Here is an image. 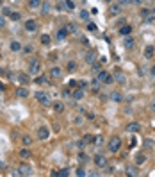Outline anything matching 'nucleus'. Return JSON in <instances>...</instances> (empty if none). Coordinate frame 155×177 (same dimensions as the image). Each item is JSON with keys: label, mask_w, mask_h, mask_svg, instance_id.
<instances>
[{"label": "nucleus", "mask_w": 155, "mask_h": 177, "mask_svg": "<svg viewBox=\"0 0 155 177\" xmlns=\"http://www.w3.org/2000/svg\"><path fill=\"white\" fill-rule=\"evenodd\" d=\"M18 81L22 82V84H29V75L27 74H20L18 75Z\"/></svg>", "instance_id": "obj_29"}, {"label": "nucleus", "mask_w": 155, "mask_h": 177, "mask_svg": "<svg viewBox=\"0 0 155 177\" xmlns=\"http://www.w3.org/2000/svg\"><path fill=\"white\" fill-rule=\"evenodd\" d=\"M95 61H96V54H95V52H87V54H86V63H89V65H93V63H95Z\"/></svg>", "instance_id": "obj_18"}, {"label": "nucleus", "mask_w": 155, "mask_h": 177, "mask_svg": "<svg viewBox=\"0 0 155 177\" xmlns=\"http://www.w3.org/2000/svg\"><path fill=\"white\" fill-rule=\"evenodd\" d=\"M79 16H80V20H87V18H89V11H86V9H82Z\"/></svg>", "instance_id": "obj_38"}, {"label": "nucleus", "mask_w": 155, "mask_h": 177, "mask_svg": "<svg viewBox=\"0 0 155 177\" xmlns=\"http://www.w3.org/2000/svg\"><path fill=\"white\" fill-rule=\"evenodd\" d=\"M144 145H146L148 149H150V147H153V143H152V140H146V141H144Z\"/></svg>", "instance_id": "obj_52"}, {"label": "nucleus", "mask_w": 155, "mask_h": 177, "mask_svg": "<svg viewBox=\"0 0 155 177\" xmlns=\"http://www.w3.org/2000/svg\"><path fill=\"white\" fill-rule=\"evenodd\" d=\"M16 97H20V98L29 97V90H27V88H18V90H16Z\"/></svg>", "instance_id": "obj_19"}, {"label": "nucleus", "mask_w": 155, "mask_h": 177, "mask_svg": "<svg viewBox=\"0 0 155 177\" xmlns=\"http://www.w3.org/2000/svg\"><path fill=\"white\" fill-rule=\"evenodd\" d=\"M30 156H32V154H30V150H27V149H22V150H20V158H22V159H29Z\"/></svg>", "instance_id": "obj_27"}, {"label": "nucleus", "mask_w": 155, "mask_h": 177, "mask_svg": "<svg viewBox=\"0 0 155 177\" xmlns=\"http://www.w3.org/2000/svg\"><path fill=\"white\" fill-rule=\"evenodd\" d=\"M9 18H11V20H14V22H18V20L22 18V14H20V13H16V11H11V14H9Z\"/></svg>", "instance_id": "obj_33"}, {"label": "nucleus", "mask_w": 155, "mask_h": 177, "mask_svg": "<svg viewBox=\"0 0 155 177\" xmlns=\"http://www.w3.org/2000/svg\"><path fill=\"white\" fill-rule=\"evenodd\" d=\"M71 97H73L75 100H82L86 97V90H82V88H75L73 93H71Z\"/></svg>", "instance_id": "obj_9"}, {"label": "nucleus", "mask_w": 155, "mask_h": 177, "mask_svg": "<svg viewBox=\"0 0 155 177\" xmlns=\"http://www.w3.org/2000/svg\"><path fill=\"white\" fill-rule=\"evenodd\" d=\"M79 161H80V163H87V161H89V156L84 154V152H80V154H79Z\"/></svg>", "instance_id": "obj_32"}, {"label": "nucleus", "mask_w": 155, "mask_h": 177, "mask_svg": "<svg viewBox=\"0 0 155 177\" xmlns=\"http://www.w3.org/2000/svg\"><path fill=\"white\" fill-rule=\"evenodd\" d=\"M123 45H125V48H128V50H132L134 48V45H136V43H134V38L128 34V36H125V39H123Z\"/></svg>", "instance_id": "obj_12"}, {"label": "nucleus", "mask_w": 155, "mask_h": 177, "mask_svg": "<svg viewBox=\"0 0 155 177\" xmlns=\"http://www.w3.org/2000/svg\"><path fill=\"white\" fill-rule=\"evenodd\" d=\"M87 30H91V32H95V30H96V25L89 22V23H87Z\"/></svg>", "instance_id": "obj_46"}, {"label": "nucleus", "mask_w": 155, "mask_h": 177, "mask_svg": "<svg viewBox=\"0 0 155 177\" xmlns=\"http://www.w3.org/2000/svg\"><path fill=\"white\" fill-rule=\"evenodd\" d=\"M39 6H41V0H29V7L30 9H36Z\"/></svg>", "instance_id": "obj_30"}, {"label": "nucleus", "mask_w": 155, "mask_h": 177, "mask_svg": "<svg viewBox=\"0 0 155 177\" xmlns=\"http://www.w3.org/2000/svg\"><path fill=\"white\" fill-rule=\"evenodd\" d=\"M102 70V66H100V63H96V61H95V63H93V72H95V74H98V72Z\"/></svg>", "instance_id": "obj_41"}, {"label": "nucleus", "mask_w": 155, "mask_h": 177, "mask_svg": "<svg viewBox=\"0 0 155 177\" xmlns=\"http://www.w3.org/2000/svg\"><path fill=\"white\" fill-rule=\"evenodd\" d=\"M64 6H66V9H70V11H73V9H75V2H73V0H64Z\"/></svg>", "instance_id": "obj_31"}, {"label": "nucleus", "mask_w": 155, "mask_h": 177, "mask_svg": "<svg viewBox=\"0 0 155 177\" xmlns=\"http://www.w3.org/2000/svg\"><path fill=\"white\" fill-rule=\"evenodd\" d=\"M36 82H38V84H41V86H45V84H48V79L46 77H38Z\"/></svg>", "instance_id": "obj_35"}, {"label": "nucleus", "mask_w": 155, "mask_h": 177, "mask_svg": "<svg viewBox=\"0 0 155 177\" xmlns=\"http://www.w3.org/2000/svg\"><path fill=\"white\" fill-rule=\"evenodd\" d=\"M4 74H5V70H4V68H0V75H4Z\"/></svg>", "instance_id": "obj_56"}, {"label": "nucleus", "mask_w": 155, "mask_h": 177, "mask_svg": "<svg viewBox=\"0 0 155 177\" xmlns=\"http://www.w3.org/2000/svg\"><path fill=\"white\" fill-rule=\"evenodd\" d=\"M0 56H2V54H0Z\"/></svg>", "instance_id": "obj_61"}, {"label": "nucleus", "mask_w": 155, "mask_h": 177, "mask_svg": "<svg viewBox=\"0 0 155 177\" xmlns=\"http://www.w3.org/2000/svg\"><path fill=\"white\" fill-rule=\"evenodd\" d=\"M39 7H41V13H43V14H48V13H50V9H52L50 2H43V4H41Z\"/></svg>", "instance_id": "obj_23"}, {"label": "nucleus", "mask_w": 155, "mask_h": 177, "mask_svg": "<svg viewBox=\"0 0 155 177\" xmlns=\"http://www.w3.org/2000/svg\"><path fill=\"white\" fill-rule=\"evenodd\" d=\"M2 4H4V0H0V7H2Z\"/></svg>", "instance_id": "obj_58"}, {"label": "nucleus", "mask_w": 155, "mask_h": 177, "mask_svg": "<svg viewBox=\"0 0 155 177\" xmlns=\"http://www.w3.org/2000/svg\"><path fill=\"white\" fill-rule=\"evenodd\" d=\"M36 98H38L39 104H43V106H50V97L46 95L45 91H38L36 93Z\"/></svg>", "instance_id": "obj_5"}, {"label": "nucleus", "mask_w": 155, "mask_h": 177, "mask_svg": "<svg viewBox=\"0 0 155 177\" xmlns=\"http://www.w3.org/2000/svg\"><path fill=\"white\" fill-rule=\"evenodd\" d=\"M66 32L68 34H75L77 32V25L75 23H66Z\"/></svg>", "instance_id": "obj_26"}, {"label": "nucleus", "mask_w": 155, "mask_h": 177, "mask_svg": "<svg viewBox=\"0 0 155 177\" xmlns=\"http://www.w3.org/2000/svg\"><path fill=\"white\" fill-rule=\"evenodd\" d=\"M118 4H119L121 7H127V6H132L134 2H132V0H118Z\"/></svg>", "instance_id": "obj_34"}, {"label": "nucleus", "mask_w": 155, "mask_h": 177, "mask_svg": "<svg viewBox=\"0 0 155 177\" xmlns=\"http://www.w3.org/2000/svg\"><path fill=\"white\" fill-rule=\"evenodd\" d=\"M150 14H152V11H150V9H146V7H144V9H141V11H139V16H141L143 20L150 18Z\"/></svg>", "instance_id": "obj_25"}, {"label": "nucleus", "mask_w": 155, "mask_h": 177, "mask_svg": "<svg viewBox=\"0 0 155 177\" xmlns=\"http://www.w3.org/2000/svg\"><path fill=\"white\" fill-rule=\"evenodd\" d=\"M2 27H5V16L4 14L0 16V29H2Z\"/></svg>", "instance_id": "obj_48"}, {"label": "nucleus", "mask_w": 155, "mask_h": 177, "mask_svg": "<svg viewBox=\"0 0 155 177\" xmlns=\"http://www.w3.org/2000/svg\"><path fill=\"white\" fill-rule=\"evenodd\" d=\"M96 79L102 82V84H111V82L114 81V79H112V77L107 74V72H105V70H100L98 74H96Z\"/></svg>", "instance_id": "obj_3"}, {"label": "nucleus", "mask_w": 155, "mask_h": 177, "mask_svg": "<svg viewBox=\"0 0 155 177\" xmlns=\"http://www.w3.org/2000/svg\"><path fill=\"white\" fill-rule=\"evenodd\" d=\"M2 14L4 16H9V14H11V9H9V7H2Z\"/></svg>", "instance_id": "obj_45"}, {"label": "nucleus", "mask_w": 155, "mask_h": 177, "mask_svg": "<svg viewBox=\"0 0 155 177\" xmlns=\"http://www.w3.org/2000/svg\"><path fill=\"white\" fill-rule=\"evenodd\" d=\"M63 97H64V98H70V91H68V90H66V91L63 93Z\"/></svg>", "instance_id": "obj_53"}, {"label": "nucleus", "mask_w": 155, "mask_h": 177, "mask_svg": "<svg viewBox=\"0 0 155 177\" xmlns=\"http://www.w3.org/2000/svg\"><path fill=\"white\" fill-rule=\"evenodd\" d=\"M77 175H79V177H84V175H87V172H86L84 168H79V170H77Z\"/></svg>", "instance_id": "obj_44"}, {"label": "nucleus", "mask_w": 155, "mask_h": 177, "mask_svg": "<svg viewBox=\"0 0 155 177\" xmlns=\"http://www.w3.org/2000/svg\"><path fill=\"white\" fill-rule=\"evenodd\" d=\"M150 111H152V113H155V98L150 102Z\"/></svg>", "instance_id": "obj_49"}, {"label": "nucleus", "mask_w": 155, "mask_h": 177, "mask_svg": "<svg viewBox=\"0 0 155 177\" xmlns=\"http://www.w3.org/2000/svg\"><path fill=\"white\" fill-rule=\"evenodd\" d=\"M144 161H146V156H144V154H141V156H137V159H136V163H137V165H143Z\"/></svg>", "instance_id": "obj_40"}, {"label": "nucleus", "mask_w": 155, "mask_h": 177, "mask_svg": "<svg viewBox=\"0 0 155 177\" xmlns=\"http://www.w3.org/2000/svg\"><path fill=\"white\" fill-rule=\"evenodd\" d=\"M55 38H57V41H66V38H68L66 29H59L57 32H55Z\"/></svg>", "instance_id": "obj_13"}, {"label": "nucleus", "mask_w": 155, "mask_h": 177, "mask_svg": "<svg viewBox=\"0 0 155 177\" xmlns=\"http://www.w3.org/2000/svg\"><path fill=\"white\" fill-rule=\"evenodd\" d=\"M153 11H155V4H153ZM153 14H155V13H153Z\"/></svg>", "instance_id": "obj_60"}, {"label": "nucleus", "mask_w": 155, "mask_h": 177, "mask_svg": "<svg viewBox=\"0 0 155 177\" xmlns=\"http://www.w3.org/2000/svg\"><path fill=\"white\" fill-rule=\"evenodd\" d=\"M132 2H134V4H137V6H141L143 2H148V0H132Z\"/></svg>", "instance_id": "obj_51"}, {"label": "nucleus", "mask_w": 155, "mask_h": 177, "mask_svg": "<svg viewBox=\"0 0 155 177\" xmlns=\"http://www.w3.org/2000/svg\"><path fill=\"white\" fill-rule=\"evenodd\" d=\"M112 79H114V81H118L119 84H125V82H127V77L123 75L121 72H116V74H114V77H112Z\"/></svg>", "instance_id": "obj_17"}, {"label": "nucleus", "mask_w": 155, "mask_h": 177, "mask_svg": "<svg viewBox=\"0 0 155 177\" xmlns=\"http://www.w3.org/2000/svg\"><path fill=\"white\" fill-rule=\"evenodd\" d=\"M109 98H111L112 102H121V100H123V95H121L119 91H112L111 95H109Z\"/></svg>", "instance_id": "obj_16"}, {"label": "nucleus", "mask_w": 155, "mask_h": 177, "mask_svg": "<svg viewBox=\"0 0 155 177\" xmlns=\"http://www.w3.org/2000/svg\"><path fill=\"white\" fill-rule=\"evenodd\" d=\"M77 86L82 88V90H87V82L86 81H80V82H77Z\"/></svg>", "instance_id": "obj_42"}, {"label": "nucleus", "mask_w": 155, "mask_h": 177, "mask_svg": "<svg viewBox=\"0 0 155 177\" xmlns=\"http://www.w3.org/2000/svg\"><path fill=\"white\" fill-rule=\"evenodd\" d=\"M50 77H52V79H61V77H63V68L52 66V68H50Z\"/></svg>", "instance_id": "obj_8"}, {"label": "nucleus", "mask_w": 155, "mask_h": 177, "mask_svg": "<svg viewBox=\"0 0 155 177\" xmlns=\"http://www.w3.org/2000/svg\"><path fill=\"white\" fill-rule=\"evenodd\" d=\"M150 74H152V75L155 77V66H152V68H150Z\"/></svg>", "instance_id": "obj_54"}, {"label": "nucleus", "mask_w": 155, "mask_h": 177, "mask_svg": "<svg viewBox=\"0 0 155 177\" xmlns=\"http://www.w3.org/2000/svg\"><path fill=\"white\" fill-rule=\"evenodd\" d=\"M127 175H130V177H136L139 172H137V166H127V172H125Z\"/></svg>", "instance_id": "obj_21"}, {"label": "nucleus", "mask_w": 155, "mask_h": 177, "mask_svg": "<svg viewBox=\"0 0 155 177\" xmlns=\"http://www.w3.org/2000/svg\"><path fill=\"white\" fill-rule=\"evenodd\" d=\"M2 90H5V86L2 84V82H0V91H2Z\"/></svg>", "instance_id": "obj_57"}, {"label": "nucleus", "mask_w": 155, "mask_h": 177, "mask_svg": "<svg viewBox=\"0 0 155 177\" xmlns=\"http://www.w3.org/2000/svg\"><path fill=\"white\" fill-rule=\"evenodd\" d=\"M66 70H68V72H75V70H77V63H75V61H68Z\"/></svg>", "instance_id": "obj_28"}, {"label": "nucleus", "mask_w": 155, "mask_h": 177, "mask_svg": "<svg viewBox=\"0 0 155 177\" xmlns=\"http://www.w3.org/2000/svg\"><path fill=\"white\" fill-rule=\"evenodd\" d=\"M54 111L55 113H63L64 111V102H61V100L59 102H54Z\"/></svg>", "instance_id": "obj_20"}, {"label": "nucleus", "mask_w": 155, "mask_h": 177, "mask_svg": "<svg viewBox=\"0 0 155 177\" xmlns=\"http://www.w3.org/2000/svg\"><path fill=\"white\" fill-rule=\"evenodd\" d=\"M109 14H111V16H118V14H121V6H119V4L111 6V7H109Z\"/></svg>", "instance_id": "obj_11"}, {"label": "nucleus", "mask_w": 155, "mask_h": 177, "mask_svg": "<svg viewBox=\"0 0 155 177\" xmlns=\"http://www.w3.org/2000/svg\"><path fill=\"white\" fill-rule=\"evenodd\" d=\"M93 140H95L93 143H96V145H102V143H103V138H102V136H98V138H93Z\"/></svg>", "instance_id": "obj_47"}, {"label": "nucleus", "mask_w": 155, "mask_h": 177, "mask_svg": "<svg viewBox=\"0 0 155 177\" xmlns=\"http://www.w3.org/2000/svg\"><path fill=\"white\" fill-rule=\"evenodd\" d=\"M68 86H70V88H75V86H77V81H70Z\"/></svg>", "instance_id": "obj_50"}, {"label": "nucleus", "mask_w": 155, "mask_h": 177, "mask_svg": "<svg viewBox=\"0 0 155 177\" xmlns=\"http://www.w3.org/2000/svg\"><path fill=\"white\" fill-rule=\"evenodd\" d=\"M20 175H32V168H30V165H22L18 168Z\"/></svg>", "instance_id": "obj_10"}, {"label": "nucleus", "mask_w": 155, "mask_h": 177, "mask_svg": "<svg viewBox=\"0 0 155 177\" xmlns=\"http://www.w3.org/2000/svg\"><path fill=\"white\" fill-rule=\"evenodd\" d=\"M153 54H155V48L153 47H146V48H144V57H146V59H152Z\"/></svg>", "instance_id": "obj_22"}, {"label": "nucleus", "mask_w": 155, "mask_h": 177, "mask_svg": "<svg viewBox=\"0 0 155 177\" xmlns=\"http://www.w3.org/2000/svg\"><path fill=\"white\" fill-rule=\"evenodd\" d=\"M39 72H41V61L32 59L29 63V75H39Z\"/></svg>", "instance_id": "obj_1"}, {"label": "nucleus", "mask_w": 155, "mask_h": 177, "mask_svg": "<svg viewBox=\"0 0 155 177\" xmlns=\"http://www.w3.org/2000/svg\"><path fill=\"white\" fill-rule=\"evenodd\" d=\"M107 149H109V152H119V149H121V140L118 138V136H114V138H111V141H109V145H107Z\"/></svg>", "instance_id": "obj_2"}, {"label": "nucleus", "mask_w": 155, "mask_h": 177, "mask_svg": "<svg viewBox=\"0 0 155 177\" xmlns=\"http://www.w3.org/2000/svg\"><path fill=\"white\" fill-rule=\"evenodd\" d=\"M139 129H141V125L137 122H132V123L127 125V132H139Z\"/></svg>", "instance_id": "obj_14"}, {"label": "nucleus", "mask_w": 155, "mask_h": 177, "mask_svg": "<svg viewBox=\"0 0 155 177\" xmlns=\"http://www.w3.org/2000/svg\"><path fill=\"white\" fill-rule=\"evenodd\" d=\"M70 172H68V168H63V170H59V172H55V175H59V177H66Z\"/></svg>", "instance_id": "obj_39"}, {"label": "nucleus", "mask_w": 155, "mask_h": 177, "mask_svg": "<svg viewBox=\"0 0 155 177\" xmlns=\"http://www.w3.org/2000/svg\"><path fill=\"white\" fill-rule=\"evenodd\" d=\"M5 168V165H4V161H0V170H4Z\"/></svg>", "instance_id": "obj_55"}, {"label": "nucleus", "mask_w": 155, "mask_h": 177, "mask_svg": "<svg viewBox=\"0 0 155 177\" xmlns=\"http://www.w3.org/2000/svg\"><path fill=\"white\" fill-rule=\"evenodd\" d=\"M130 32H132V27H130V25H123V27L119 29V34H121V36H128Z\"/></svg>", "instance_id": "obj_24"}, {"label": "nucleus", "mask_w": 155, "mask_h": 177, "mask_svg": "<svg viewBox=\"0 0 155 177\" xmlns=\"http://www.w3.org/2000/svg\"><path fill=\"white\" fill-rule=\"evenodd\" d=\"M93 161H95V165L98 166V168H105V166L109 165V163H107V158H105L103 154H96L95 158H93Z\"/></svg>", "instance_id": "obj_4"}, {"label": "nucleus", "mask_w": 155, "mask_h": 177, "mask_svg": "<svg viewBox=\"0 0 155 177\" xmlns=\"http://www.w3.org/2000/svg\"><path fill=\"white\" fill-rule=\"evenodd\" d=\"M22 143L25 145V147H29V145L32 143V138H30V136H23V138H22Z\"/></svg>", "instance_id": "obj_36"}, {"label": "nucleus", "mask_w": 155, "mask_h": 177, "mask_svg": "<svg viewBox=\"0 0 155 177\" xmlns=\"http://www.w3.org/2000/svg\"><path fill=\"white\" fill-rule=\"evenodd\" d=\"M9 48H11L13 52H20V50H22V43H20L18 39H13L11 43H9Z\"/></svg>", "instance_id": "obj_15"}, {"label": "nucleus", "mask_w": 155, "mask_h": 177, "mask_svg": "<svg viewBox=\"0 0 155 177\" xmlns=\"http://www.w3.org/2000/svg\"><path fill=\"white\" fill-rule=\"evenodd\" d=\"M48 136H50V131H48V127H39V131H38V138L41 140V141H45V140H48Z\"/></svg>", "instance_id": "obj_7"}, {"label": "nucleus", "mask_w": 155, "mask_h": 177, "mask_svg": "<svg viewBox=\"0 0 155 177\" xmlns=\"http://www.w3.org/2000/svg\"><path fill=\"white\" fill-rule=\"evenodd\" d=\"M25 30L27 32H36L38 30V22L36 20H27L25 22Z\"/></svg>", "instance_id": "obj_6"}, {"label": "nucleus", "mask_w": 155, "mask_h": 177, "mask_svg": "<svg viewBox=\"0 0 155 177\" xmlns=\"http://www.w3.org/2000/svg\"><path fill=\"white\" fill-rule=\"evenodd\" d=\"M41 43H43V45H48V43H50V36H48V34H41Z\"/></svg>", "instance_id": "obj_37"}, {"label": "nucleus", "mask_w": 155, "mask_h": 177, "mask_svg": "<svg viewBox=\"0 0 155 177\" xmlns=\"http://www.w3.org/2000/svg\"><path fill=\"white\" fill-rule=\"evenodd\" d=\"M105 2H107V4H111V2H112V0H105Z\"/></svg>", "instance_id": "obj_59"}, {"label": "nucleus", "mask_w": 155, "mask_h": 177, "mask_svg": "<svg viewBox=\"0 0 155 177\" xmlns=\"http://www.w3.org/2000/svg\"><path fill=\"white\" fill-rule=\"evenodd\" d=\"M22 50L25 52V54H29V52H32L34 48H32V47H30V45H25V47H22Z\"/></svg>", "instance_id": "obj_43"}]
</instances>
